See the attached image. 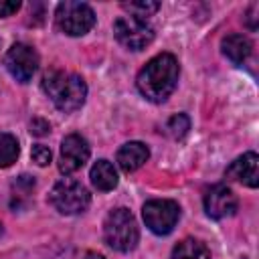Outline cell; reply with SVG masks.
<instances>
[{"instance_id": "cell-1", "label": "cell", "mask_w": 259, "mask_h": 259, "mask_svg": "<svg viewBox=\"0 0 259 259\" xmlns=\"http://www.w3.org/2000/svg\"><path fill=\"white\" fill-rule=\"evenodd\" d=\"M178 75H180V65L176 57L170 53H162L146 63V67L138 73L136 85L146 99L154 103H162L176 89Z\"/></svg>"}, {"instance_id": "cell-2", "label": "cell", "mask_w": 259, "mask_h": 259, "mask_svg": "<svg viewBox=\"0 0 259 259\" xmlns=\"http://www.w3.org/2000/svg\"><path fill=\"white\" fill-rule=\"evenodd\" d=\"M40 85H42V91L49 95V99L55 103V107L65 113L79 109L87 97L85 81L79 75L69 73V71L53 69L45 73Z\"/></svg>"}, {"instance_id": "cell-3", "label": "cell", "mask_w": 259, "mask_h": 259, "mask_svg": "<svg viewBox=\"0 0 259 259\" xmlns=\"http://www.w3.org/2000/svg\"><path fill=\"white\" fill-rule=\"evenodd\" d=\"M103 239L111 249L121 251V253L136 249L140 231H138V223L134 214L127 208L111 210L103 223Z\"/></svg>"}, {"instance_id": "cell-4", "label": "cell", "mask_w": 259, "mask_h": 259, "mask_svg": "<svg viewBox=\"0 0 259 259\" xmlns=\"http://www.w3.org/2000/svg\"><path fill=\"white\" fill-rule=\"evenodd\" d=\"M95 24V12L85 2H61L55 10V26L69 36H83Z\"/></svg>"}, {"instance_id": "cell-5", "label": "cell", "mask_w": 259, "mask_h": 259, "mask_svg": "<svg viewBox=\"0 0 259 259\" xmlns=\"http://www.w3.org/2000/svg\"><path fill=\"white\" fill-rule=\"evenodd\" d=\"M49 200L61 214H79L89 206L91 196L81 182L73 178H63L53 186Z\"/></svg>"}, {"instance_id": "cell-6", "label": "cell", "mask_w": 259, "mask_h": 259, "mask_svg": "<svg viewBox=\"0 0 259 259\" xmlns=\"http://www.w3.org/2000/svg\"><path fill=\"white\" fill-rule=\"evenodd\" d=\"M142 217L146 227L156 235H168L176 227L180 219V206L168 198L148 200L142 208Z\"/></svg>"}, {"instance_id": "cell-7", "label": "cell", "mask_w": 259, "mask_h": 259, "mask_svg": "<svg viewBox=\"0 0 259 259\" xmlns=\"http://www.w3.org/2000/svg\"><path fill=\"white\" fill-rule=\"evenodd\" d=\"M113 34L117 42L130 51H142L154 40V28L136 16H119L113 22Z\"/></svg>"}, {"instance_id": "cell-8", "label": "cell", "mask_w": 259, "mask_h": 259, "mask_svg": "<svg viewBox=\"0 0 259 259\" xmlns=\"http://www.w3.org/2000/svg\"><path fill=\"white\" fill-rule=\"evenodd\" d=\"M4 65L8 69V73L20 81V83H26L32 79L36 67H38V55L36 51L30 47V45H24V42H14L6 57H4Z\"/></svg>"}, {"instance_id": "cell-9", "label": "cell", "mask_w": 259, "mask_h": 259, "mask_svg": "<svg viewBox=\"0 0 259 259\" xmlns=\"http://www.w3.org/2000/svg\"><path fill=\"white\" fill-rule=\"evenodd\" d=\"M91 148L87 140L79 134H69L61 142V154H59V170L63 174H73L77 172L87 160H89Z\"/></svg>"}, {"instance_id": "cell-10", "label": "cell", "mask_w": 259, "mask_h": 259, "mask_svg": "<svg viewBox=\"0 0 259 259\" xmlns=\"http://www.w3.org/2000/svg\"><path fill=\"white\" fill-rule=\"evenodd\" d=\"M239 208V200L235 196V192L225 186V184H214L212 188L206 190L204 194V210L210 219H227L233 217Z\"/></svg>"}, {"instance_id": "cell-11", "label": "cell", "mask_w": 259, "mask_h": 259, "mask_svg": "<svg viewBox=\"0 0 259 259\" xmlns=\"http://www.w3.org/2000/svg\"><path fill=\"white\" fill-rule=\"evenodd\" d=\"M225 176L229 180L241 182L249 188H257L259 184V158L255 152H247L243 156H239L225 172Z\"/></svg>"}, {"instance_id": "cell-12", "label": "cell", "mask_w": 259, "mask_h": 259, "mask_svg": "<svg viewBox=\"0 0 259 259\" xmlns=\"http://www.w3.org/2000/svg\"><path fill=\"white\" fill-rule=\"evenodd\" d=\"M150 158V150L142 142H127L117 150V164L123 172H136Z\"/></svg>"}, {"instance_id": "cell-13", "label": "cell", "mask_w": 259, "mask_h": 259, "mask_svg": "<svg viewBox=\"0 0 259 259\" xmlns=\"http://www.w3.org/2000/svg\"><path fill=\"white\" fill-rule=\"evenodd\" d=\"M221 49H223V55L235 63V65H241L243 61H247V57L251 55V40L245 36V34H227L221 42Z\"/></svg>"}, {"instance_id": "cell-14", "label": "cell", "mask_w": 259, "mask_h": 259, "mask_svg": "<svg viewBox=\"0 0 259 259\" xmlns=\"http://www.w3.org/2000/svg\"><path fill=\"white\" fill-rule=\"evenodd\" d=\"M89 178H91L93 186L97 190H101V192L113 190L117 186V172H115V168H113V164L109 160H97L91 166Z\"/></svg>"}, {"instance_id": "cell-15", "label": "cell", "mask_w": 259, "mask_h": 259, "mask_svg": "<svg viewBox=\"0 0 259 259\" xmlns=\"http://www.w3.org/2000/svg\"><path fill=\"white\" fill-rule=\"evenodd\" d=\"M170 259H210V251L196 239H184L174 247Z\"/></svg>"}, {"instance_id": "cell-16", "label": "cell", "mask_w": 259, "mask_h": 259, "mask_svg": "<svg viewBox=\"0 0 259 259\" xmlns=\"http://www.w3.org/2000/svg\"><path fill=\"white\" fill-rule=\"evenodd\" d=\"M18 140L12 134H0V168H8L18 158Z\"/></svg>"}, {"instance_id": "cell-17", "label": "cell", "mask_w": 259, "mask_h": 259, "mask_svg": "<svg viewBox=\"0 0 259 259\" xmlns=\"http://www.w3.org/2000/svg\"><path fill=\"white\" fill-rule=\"evenodd\" d=\"M121 8L127 10L130 16H136V18H144V20H146V16H152V14L160 8V4H158V2L142 0V2H123Z\"/></svg>"}, {"instance_id": "cell-18", "label": "cell", "mask_w": 259, "mask_h": 259, "mask_svg": "<svg viewBox=\"0 0 259 259\" xmlns=\"http://www.w3.org/2000/svg\"><path fill=\"white\" fill-rule=\"evenodd\" d=\"M188 130H190V119H188L184 113L172 115V117L168 119V123H166V134L172 136V138H176V140L182 138Z\"/></svg>"}, {"instance_id": "cell-19", "label": "cell", "mask_w": 259, "mask_h": 259, "mask_svg": "<svg viewBox=\"0 0 259 259\" xmlns=\"http://www.w3.org/2000/svg\"><path fill=\"white\" fill-rule=\"evenodd\" d=\"M30 156H32V160H34L38 166H47V164L51 162V158H53L51 150H49L47 146H42V144H36V146H32V152H30Z\"/></svg>"}, {"instance_id": "cell-20", "label": "cell", "mask_w": 259, "mask_h": 259, "mask_svg": "<svg viewBox=\"0 0 259 259\" xmlns=\"http://www.w3.org/2000/svg\"><path fill=\"white\" fill-rule=\"evenodd\" d=\"M30 132H32L34 136H45V134L51 132V123L45 121V119H40V117H34V119L30 121Z\"/></svg>"}, {"instance_id": "cell-21", "label": "cell", "mask_w": 259, "mask_h": 259, "mask_svg": "<svg viewBox=\"0 0 259 259\" xmlns=\"http://www.w3.org/2000/svg\"><path fill=\"white\" fill-rule=\"evenodd\" d=\"M20 8V2H8V0H0V16H12L16 10Z\"/></svg>"}, {"instance_id": "cell-22", "label": "cell", "mask_w": 259, "mask_h": 259, "mask_svg": "<svg viewBox=\"0 0 259 259\" xmlns=\"http://www.w3.org/2000/svg\"><path fill=\"white\" fill-rule=\"evenodd\" d=\"M83 259H105L103 255H99V253H93V251H89V253H85V257Z\"/></svg>"}, {"instance_id": "cell-23", "label": "cell", "mask_w": 259, "mask_h": 259, "mask_svg": "<svg viewBox=\"0 0 259 259\" xmlns=\"http://www.w3.org/2000/svg\"><path fill=\"white\" fill-rule=\"evenodd\" d=\"M0 233H2V225H0Z\"/></svg>"}]
</instances>
